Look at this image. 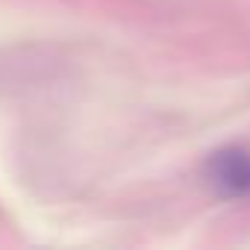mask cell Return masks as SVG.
Returning a JSON list of instances; mask_svg holds the SVG:
<instances>
[{
	"label": "cell",
	"mask_w": 250,
	"mask_h": 250,
	"mask_svg": "<svg viewBox=\"0 0 250 250\" xmlns=\"http://www.w3.org/2000/svg\"><path fill=\"white\" fill-rule=\"evenodd\" d=\"M209 180L227 197L250 194V153H244L238 147H227V150L212 153Z\"/></svg>",
	"instance_id": "cell-1"
}]
</instances>
